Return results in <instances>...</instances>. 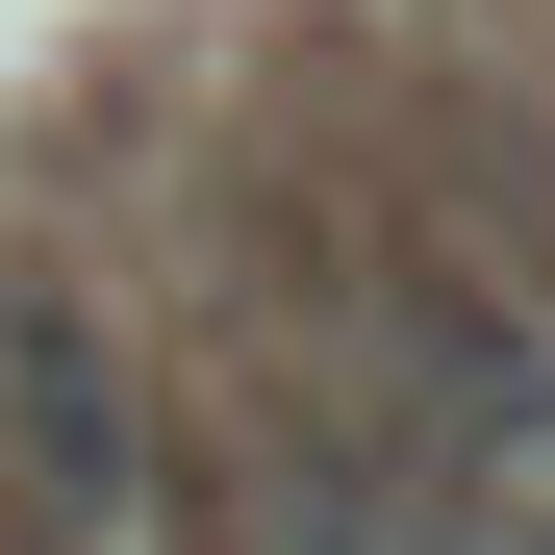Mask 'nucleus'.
<instances>
[{
  "label": "nucleus",
  "mask_w": 555,
  "mask_h": 555,
  "mask_svg": "<svg viewBox=\"0 0 555 555\" xmlns=\"http://www.w3.org/2000/svg\"><path fill=\"white\" fill-rule=\"evenodd\" d=\"M0 454H26L76 530H152V379L102 353L76 278H0Z\"/></svg>",
  "instance_id": "1"
},
{
  "label": "nucleus",
  "mask_w": 555,
  "mask_h": 555,
  "mask_svg": "<svg viewBox=\"0 0 555 555\" xmlns=\"http://www.w3.org/2000/svg\"><path fill=\"white\" fill-rule=\"evenodd\" d=\"M505 555H555V505H530V530H505Z\"/></svg>",
  "instance_id": "2"
}]
</instances>
